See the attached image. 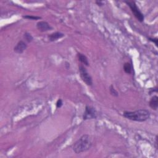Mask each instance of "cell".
Segmentation results:
<instances>
[{"label":"cell","instance_id":"cell-1","mask_svg":"<svg viewBox=\"0 0 158 158\" xmlns=\"http://www.w3.org/2000/svg\"><path fill=\"white\" fill-rule=\"evenodd\" d=\"M92 142L88 135H83L74 144L72 149L76 154L86 152L91 148Z\"/></svg>","mask_w":158,"mask_h":158},{"label":"cell","instance_id":"cell-2","mask_svg":"<svg viewBox=\"0 0 158 158\" xmlns=\"http://www.w3.org/2000/svg\"><path fill=\"white\" fill-rule=\"evenodd\" d=\"M123 116L129 120L142 122L150 118V112L146 109H140L135 111H125Z\"/></svg>","mask_w":158,"mask_h":158},{"label":"cell","instance_id":"cell-3","mask_svg":"<svg viewBox=\"0 0 158 158\" xmlns=\"http://www.w3.org/2000/svg\"><path fill=\"white\" fill-rule=\"evenodd\" d=\"M125 3L129 6V7L130 8L131 11H132V13L133 14L134 16L136 17L140 22H143L144 19V16L142 14V12L140 11L136 3L133 1H125Z\"/></svg>","mask_w":158,"mask_h":158},{"label":"cell","instance_id":"cell-4","mask_svg":"<svg viewBox=\"0 0 158 158\" xmlns=\"http://www.w3.org/2000/svg\"><path fill=\"white\" fill-rule=\"evenodd\" d=\"M79 72L80 77L83 82L86 83L88 86H92L93 85V80L91 75L88 72L87 69L82 66L80 65L79 66Z\"/></svg>","mask_w":158,"mask_h":158},{"label":"cell","instance_id":"cell-5","mask_svg":"<svg viewBox=\"0 0 158 158\" xmlns=\"http://www.w3.org/2000/svg\"><path fill=\"white\" fill-rule=\"evenodd\" d=\"M97 118V112L96 109L92 106H87L83 116V120L94 119Z\"/></svg>","mask_w":158,"mask_h":158},{"label":"cell","instance_id":"cell-6","mask_svg":"<svg viewBox=\"0 0 158 158\" xmlns=\"http://www.w3.org/2000/svg\"><path fill=\"white\" fill-rule=\"evenodd\" d=\"M37 27L40 31L44 32V31H47L53 30V27L49 25L47 22L45 21H40L38 22L37 24Z\"/></svg>","mask_w":158,"mask_h":158},{"label":"cell","instance_id":"cell-7","mask_svg":"<svg viewBox=\"0 0 158 158\" xmlns=\"http://www.w3.org/2000/svg\"><path fill=\"white\" fill-rule=\"evenodd\" d=\"M27 48V45L26 43L21 40L18 42L16 46L14 47V51L17 54H21Z\"/></svg>","mask_w":158,"mask_h":158},{"label":"cell","instance_id":"cell-8","mask_svg":"<svg viewBox=\"0 0 158 158\" xmlns=\"http://www.w3.org/2000/svg\"><path fill=\"white\" fill-rule=\"evenodd\" d=\"M64 36V34H62L60 31H56L55 33H53L48 36V39L49 41L51 42H55L58 39L61 38Z\"/></svg>","mask_w":158,"mask_h":158},{"label":"cell","instance_id":"cell-9","mask_svg":"<svg viewBox=\"0 0 158 158\" xmlns=\"http://www.w3.org/2000/svg\"><path fill=\"white\" fill-rule=\"evenodd\" d=\"M149 105L151 109L156 111L158 107V97L157 96H153L151 98Z\"/></svg>","mask_w":158,"mask_h":158},{"label":"cell","instance_id":"cell-10","mask_svg":"<svg viewBox=\"0 0 158 158\" xmlns=\"http://www.w3.org/2000/svg\"><path fill=\"white\" fill-rule=\"evenodd\" d=\"M77 57L79 59V61L82 62V64H83L84 65L88 66H89V62H88V58L86 56H85L82 53H78L77 54Z\"/></svg>","mask_w":158,"mask_h":158},{"label":"cell","instance_id":"cell-11","mask_svg":"<svg viewBox=\"0 0 158 158\" xmlns=\"http://www.w3.org/2000/svg\"><path fill=\"white\" fill-rule=\"evenodd\" d=\"M124 69L125 73L130 74L132 72V66L131 65L130 63L126 62L124 66Z\"/></svg>","mask_w":158,"mask_h":158},{"label":"cell","instance_id":"cell-12","mask_svg":"<svg viewBox=\"0 0 158 158\" xmlns=\"http://www.w3.org/2000/svg\"><path fill=\"white\" fill-rule=\"evenodd\" d=\"M109 91H110V93L111 94L112 96H113L114 97H117L119 96L118 92H117V90L114 88V87H113V85H111V86H110Z\"/></svg>","mask_w":158,"mask_h":158},{"label":"cell","instance_id":"cell-13","mask_svg":"<svg viewBox=\"0 0 158 158\" xmlns=\"http://www.w3.org/2000/svg\"><path fill=\"white\" fill-rule=\"evenodd\" d=\"M24 38H25V40H26V41L27 42H29V43L31 42L34 40V38H33L32 36H31V35L30 34L28 33V32H26L24 34Z\"/></svg>","mask_w":158,"mask_h":158},{"label":"cell","instance_id":"cell-14","mask_svg":"<svg viewBox=\"0 0 158 158\" xmlns=\"http://www.w3.org/2000/svg\"><path fill=\"white\" fill-rule=\"evenodd\" d=\"M23 18H24V19H29V20H33V21H36V20H38V19H41V17H40L34 16H30V15L24 16Z\"/></svg>","mask_w":158,"mask_h":158},{"label":"cell","instance_id":"cell-15","mask_svg":"<svg viewBox=\"0 0 158 158\" xmlns=\"http://www.w3.org/2000/svg\"><path fill=\"white\" fill-rule=\"evenodd\" d=\"M63 105V102L61 99H59L56 103V107L57 108H60Z\"/></svg>","mask_w":158,"mask_h":158},{"label":"cell","instance_id":"cell-16","mask_svg":"<svg viewBox=\"0 0 158 158\" xmlns=\"http://www.w3.org/2000/svg\"><path fill=\"white\" fill-rule=\"evenodd\" d=\"M149 40H150V41L153 42V43H155L156 46H157V42H158V40L157 38H149Z\"/></svg>","mask_w":158,"mask_h":158},{"label":"cell","instance_id":"cell-17","mask_svg":"<svg viewBox=\"0 0 158 158\" xmlns=\"http://www.w3.org/2000/svg\"><path fill=\"white\" fill-rule=\"evenodd\" d=\"M96 3L98 6H102L104 5V3L101 1H96Z\"/></svg>","mask_w":158,"mask_h":158}]
</instances>
